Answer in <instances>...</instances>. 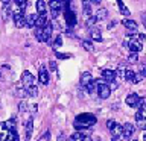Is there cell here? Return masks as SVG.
Returning <instances> with one entry per match:
<instances>
[{"instance_id":"7bdbcfd3","label":"cell","mask_w":146,"mask_h":141,"mask_svg":"<svg viewBox=\"0 0 146 141\" xmlns=\"http://www.w3.org/2000/svg\"><path fill=\"white\" fill-rule=\"evenodd\" d=\"M36 109H38V106H36V105H32V106H31V112H32V114H35V112H36Z\"/></svg>"},{"instance_id":"f546056e","label":"cell","mask_w":146,"mask_h":141,"mask_svg":"<svg viewBox=\"0 0 146 141\" xmlns=\"http://www.w3.org/2000/svg\"><path fill=\"white\" fill-rule=\"evenodd\" d=\"M105 17H107V9H105V8L99 9V11L96 12V18H98V20H104Z\"/></svg>"},{"instance_id":"7402d4cb","label":"cell","mask_w":146,"mask_h":141,"mask_svg":"<svg viewBox=\"0 0 146 141\" xmlns=\"http://www.w3.org/2000/svg\"><path fill=\"white\" fill-rule=\"evenodd\" d=\"M35 8H36V12L38 14H46V2L44 0H36Z\"/></svg>"},{"instance_id":"4fadbf2b","label":"cell","mask_w":146,"mask_h":141,"mask_svg":"<svg viewBox=\"0 0 146 141\" xmlns=\"http://www.w3.org/2000/svg\"><path fill=\"white\" fill-rule=\"evenodd\" d=\"M135 120L139 121V123L143 121V120H146V102L139 108V111H137V114H135Z\"/></svg>"},{"instance_id":"d590c367","label":"cell","mask_w":146,"mask_h":141,"mask_svg":"<svg viewBox=\"0 0 146 141\" xmlns=\"http://www.w3.org/2000/svg\"><path fill=\"white\" fill-rule=\"evenodd\" d=\"M55 55H56V58H58V59H68V58L72 56L70 53H59V52H56Z\"/></svg>"},{"instance_id":"d6a6232c","label":"cell","mask_w":146,"mask_h":141,"mask_svg":"<svg viewBox=\"0 0 146 141\" xmlns=\"http://www.w3.org/2000/svg\"><path fill=\"white\" fill-rule=\"evenodd\" d=\"M137 61H139V55H137V53H132V52H131V55L128 56V62H129V64H135Z\"/></svg>"},{"instance_id":"f907efd6","label":"cell","mask_w":146,"mask_h":141,"mask_svg":"<svg viewBox=\"0 0 146 141\" xmlns=\"http://www.w3.org/2000/svg\"><path fill=\"white\" fill-rule=\"evenodd\" d=\"M93 141H100V138H99V136H98V138H93Z\"/></svg>"},{"instance_id":"603a6c76","label":"cell","mask_w":146,"mask_h":141,"mask_svg":"<svg viewBox=\"0 0 146 141\" xmlns=\"http://www.w3.org/2000/svg\"><path fill=\"white\" fill-rule=\"evenodd\" d=\"M90 35H91V40H93V41H98V43L102 41V34H100L99 29H91Z\"/></svg>"},{"instance_id":"1f68e13d","label":"cell","mask_w":146,"mask_h":141,"mask_svg":"<svg viewBox=\"0 0 146 141\" xmlns=\"http://www.w3.org/2000/svg\"><path fill=\"white\" fill-rule=\"evenodd\" d=\"M27 94H29L31 97H36V96H38V88H36L35 85H34V86H31V88L27 90Z\"/></svg>"},{"instance_id":"4dcf8cb0","label":"cell","mask_w":146,"mask_h":141,"mask_svg":"<svg viewBox=\"0 0 146 141\" xmlns=\"http://www.w3.org/2000/svg\"><path fill=\"white\" fill-rule=\"evenodd\" d=\"M8 141H20V138H18V134H17V130H11V132H9Z\"/></svg>"},{"instance_id":"74e56055","label":"cell","mask_w":146,"mask_h":141,"mask_svg":"<svg viewBox=\"0 0 146 141\" xmlns=\"http://www.w3.org/2000/svg\"><path fill=\"white\" fill-rule=\"evenodd\" d=\"M98 21H99V20L96 18V15H93V17H90L88 20H87V24H88V26H93L94 23H98Z\"/></svg>"},{"instance_id":"83f0119b","label":"cell","mask_w":146,"mask_h":141,"mask_svg":"<svg viewBox=\"0 0 146 141\" xmlns=\"http://www.w3.org/2000/svg\"><path fill=\"white\" fill-rule=\"evenodd\" d=\"M62 45V36L61 35H58L56 38H55V41H53V44H52V47L56 50V49H59Z\"/></svg>"},{"instance_id":"f5cc1de1","label":"cell","mask_w":146,"mask_h":141,"mask_svg":"<svg viewBox=\"0 0 146 141\" xmlns=\"http://www.w3.org/2000/svg\"><path fill=\"white\" fill-rule=\"evenodd\" d=\"M0 77H2V73H0Z\"/></svg>"},{"instance_id":"5bb4252c","label":"cell","mask_w":146,"mask_h":141,"mask_svg":"<svg viewBox=\"0 0 146 141\" xmlns=\"http://www.w3.org/2000/svg\"><path fill=\"white\" fill-rule=\"evenodd\" d=\"M32 130H34V120L29 118L26 121V135H25V141H29L32 136Z\"/></svg>"},{"instance_id":"e0dca14e","label":"cell","mask_w":146,"mask_h":141,"mask_svg":"<svg viewBox=\"0 0 146 141\" xmlns=\"http://www.w3.org/2000/svg\"><path fill=\"white\" fill-rule=\"evenodd\" d=\"M82 14H84V17L88 20L90 17H93L91 15V5H90V2H84L82 3Z\"/></svg>"},{"instance_id":"d4e9b609","label":"cell","mask_w":146,"mask_h":141,"mask_svg":"<svg viewBox=\"0 0 146 141\" xmlns=\"http://www.w3.org/2000/svg\"><path fill=\"white\" fill-rule=\"evenodd\" d=\"M117 5H119V11L122 12V15H125V17L129 15V9L125 6V3H123L122 0H117Z\"/></svg>"},{"instance_id":"4316f807","label":"cell","mask_w":146,"mask_h":141,"mask_svg":"<svg viewBox=\"0 0 146 141\" xmlns=\"http://www.w3.org/2000/svg\"><path fill=\"white\" fill-rule=\"evenodd\" d=\"M82 47H84L87 52H93V50H94L93 43H91V41H88V40H84V41H82Z\"/></svg>"},{"instance_id":"ffe728a7","label":"cell","mask_w":146,"mask_h":141,"mask_svg":"<svg viewBox=\"0 0 146 141\" xmlns=\"http://www.w3.org/2000/svg\"><path fill=\"white\" fill-rule=\"evenodd\" d=\"M8 136H9V130L5 127L3 123H0V141H8Z\"/></svg>"},{"instance_id":"8d00e7d4","label":"cell","mask_w":146,"mask_h":141,"mask_svg":"<svg viewBox=\"0 0 146 141\" xmlns=\"http://www.w3.org/2000/svg\"><path fill=\"white\" fill-rule=\"evenodd\" d=\"M18 109H20V112H26V111H27V103H26V102H20V105H18Z\"/></svg>"},{"instance_id":"8992f818","label":"cell","mask_w":146,"mask_h":141,"mask_svg":"<svg viewBox=\"0 0 146 141\" xmlns=\"http://www.w3.org/2000/svg\"><path fill=\"white\" fill-rule=\"evenodd\" d=\"M70 6H72V5H70ZM70 6H67L66 9H64V17H66L67 26L68 27H73V26L76 24V15H75V12L72 11Z\"/></svg>"},{"instance_id":"ba28073f","label":"cell","mask_w":146,"mask_h":141,"mask_svg":"<svg viewBox=\"0 0 146 141\" xmlns=\"http://www.w3.org/2000/svg\"><path fill=\"white\" fill-rule=\"evenodd\" d=\"M134 132H135L134 125H131V123H125V125H123V138L129 140L131 136L134 135Z\"/></svg>"},{"instance_id":"bcb514c9","label":"cell","mask_w":146,"mask_h":141,"mask_svg":"<svg viewBox=\"0 0 146 141\" xmlns=\"http://www.w3.org/2000/svg\"><path fill=\"white\" fill-rule=\"evenodd\" d=\"M137 36H139V40H140V41H141V43H143V41H145V40H146V36H145V35H143V34H139V35H137Z\"/></svg>"},{"instance_id":"9a60e30c","label":"cell","mask_w":146,"mask_h":141,"mask_svg":"<svg viewBox=\"0 0 146 141\" xmlns=\"http://www.w3.org/2000/svg\"><path fill=\"white\" fill-rule=\"evenodd\" d=\"M43 30H44V40H46V43H50V38H52V32H53V26L50 24V23H47V24L43 27Z\"/></svg>"},{"instance_id":"484cf974","label":"cell","mask_w":146,"mask_h":141,"mask_svg":"<svg viewBox=\"0 0 146 141\" xmlns=\"http://www.w3.org/2000/svg\"><path fill=\"white\" fill-rule=\"evenodd\" d=\"M116 74H117V77L119 79H125L126 77V70H125V67L123 65H119V68H117V71H116Z\"/></svg>"},{"instance_id":"9c48e42d","label":"cell","mask_w":146,"mask_h":141,"mask_svg":"<svg viewBox=\"0 0 146 141\" xmlns=\"http://www.w3.org/2000/svg\"><path fill=\"white\" fill-rule=\"evenodd\" d=\"M102 77L105 79V82H114L116 80V77H117V74H116V71L114 70H110V68H107V70H102Z\"/></svg>"},{"instance_id":"277c9868","label":"cell","mask_w":146,"mask_h":141,"mask_svg":"<svg viewBox=\"0 0 146 141\" xmlns=\"http://www.w3.org/2000/svg\"><path fill=\"white\" fill-rule=\"evenodd\" d=\"M98 82V94H99V97L100 99H108L110 97V94H111V88H110V85L108 84H105L104 80H96Z\"/></svg>"},{"instance_id":"5b68a950","label":"cell","mask_w":146,"mask_h":141,"mask_svg":"<svg viewBox=\"0 0 146 141\" xmlns=\"http://www.w3.org/2000/svg\"><path fill=\"white\" fill-rule=\"evenodd\" d=\"M21 85L25 86L26 90H29L31 86L35 85V77L32 76L29 71H23V74H21Z\"/></svg>"},{"instance_id":"f1b7e54d","label":"cell","mask_w":146,"mask_h":141,"mask_svg":"<svg viewBox=\"0 0 146 141\" xmlns=\"http://www.w3.org/2000/svg\"><path fill=\"white\" fill-rule=\"evenodd\" d=\"M15 94L18 96V97H21V99H25L26 96H29V94H27V90L25 88V86H23V88H20V86H18L17 91H15Z\"/></svg>"},{"instance_id":"b9f144b4","label":"cell","mask_w":146,"mask_h":141,"mask_svg":"<svg viewBox=\"0 0 146 141\" xmlns=\"http://www.w3.org/2000/svg\"><path fill=\"white\" fill-rule=\"evenodd\" d=\"M140 74L146 77V65H140Z\"/></svg>"},{"instance_id":"c3c4849f","label":"cell","mask_w":146,"mask_h":141,"mask_svg":"<svg viewBox=\"0 0 146 141\" xmlns=\"http://www.w3.org/2000/svg\"><path fill=\"white\" fill-rule=\"evenodd\" d=\"M88 2H90V3H94V5H99L102 0H88Z\"/></svg>"},{"instance_id":"3957f363","label":"cell","mask_w":146,"mask_h":141,"mask_svg":"<svg viewBox=\"0 0 146 141\" xmlns=\"http://www.w3.org/2000/svg\"><path fill=\"white\" fill-rule=\"evenodd\" d=\"M125 102H126L128 106H131V108H140L141 105L146 102V100H145V99H140L139 94L132 93V94H128V97H126Z\"/></svg>"},{"instance_id":"7a4b0ae2","label":"cell","mask_w":146,"mask_h":141,"mask_svg":"<svg viewBox=\"0 0 146 141\" xmlns=\"http://www.w3.org/2000/svg\"><path fill=\"white\" fill-rule=\"evenodd\" d=\"M23 12L25 11H21L20 8L14 9V12H12V20H14V23H15L17 27H26V17H25Z\"/></svg>"},{"instance_id":"681fc988","label":"cell","mask_w":146,"mask_h":141,"mask_svg":"<svg viewBox=\"0 0 146 141\" xmlns=\"http://www.w3.org/2000/svg\"><path fill=\"white\" fill-rule=\"evenodd\" d=\"M58 141H66V136H64V135L61 134V135L58 136Z\"/></svg>"},{"instance_id":"7c38bea8","label":"cell","mask_w":146,"mask_h":141,"mask_svg":"<svg viewBox=\"0 0 146 141\" xmlns=\"http://www.w3.org/2000/svg\"><path fill=\"white\" fill-rule=\"evenodd\" d=\"M122 24L125 26L128 30H129V34H132V32L135 34L137 27H139V24H137V23H135L134 20H123V21H122Z\"/></svg>"},{"instance_id":"f35d334b","label":"cell","mask_w":146,"mask_h":141,"mask_svg":"<svg viewBox=\"0 0 146 141\" xmlns=\"http://www.w3.org/2000/svg\"><path fill=\"white\" fill-rule=\"evenodd\" d=\"M143 79H145V77L141 76L140 73H137V74H135V77H134V82H132V84H139V82H141Z\"/></svg>"},{"instance_id":"836d02e7","label":"cell","mask_w":146,"mask_h":141,"mask_svg":"<svg viewBox=\"0 0 146 141\" xmlns=\"http://www.w3.org/2000/svg\"><path fill=\"white\" fill-rule=\"evenodd\" d=\"M135 74H137V73H134L132 70H126V77H125V79H126V80H129V82H134Z\"/></svg>"},{"instance_id":"e575fe53","label":"cell","mask_w":146,"mask_h":141,"mask_svg":"<svg viewBox=\"0 0 146 141\" xmlns=\"http://www.w3.org/2000/svg\"><path fill=\"white\" fill-rule=\"evenodd\" d=\"M14 2L18 5V8H20L21 11H25V9L27 8V2H26V0H14Z\"/></svg>"},{"instance_id":"6da1fadb","label":"cell","mask_w":146,"mask_h":141,"mask_svg":"<svg viewBox=\"0 0 146 141\" xmlns=\"http://www.w3.org/2000/svg\"><path fill=\"white\" fill-rule=\"evenodd\" d=\"M75 127L78 130L81 129H85V127H91L96 125V117L93 114H79L76 118H75Z\"/></svg>"},{"instance_id":"d6986e66","label":"cell","mask_w":146,"mask_h":141,"mask_svg":"<svg viewBox=\"0 0 146 141\" xmlns=\"http://www.w3.org/2000/svg\"><path fill=\"white\" fill-rule=\"evenodd\" d=\"M3 125H5V127H6V129L9 130V132H11V130H15V126H17V120H15V118H9V120H6V121H5L3 123Z\"/></svg>"},{"instance_id":"52a82bcc","label":"cell","mask_w":146,"mask_h":141,"mask_svg":"<svg viewBox=\"0 0 146 141\" xmlns=\"http://www.w3.org/2000/svg\"><path fill=\"white\" fill-rule=\"evenodd\" d=\"M110 132H111L113 141H120V140L123 138V126L119 125V123H116V125H114V127H113Z\"/></svg>"},{"instance_id":"db71d44e","label":"cell","mask_w":146,"mask_h":141,"mask_svg":"<svg viewBox=\"0 0 146 141\" xmlns=\"http://www.w3.org/2000/svg\"><path fill=\"white\" fill-rule=\"evenodd\" d=\"M134 141H137V140H134Z\"/></svg>"},{"instance_id":"60d3db41","label":"cell","mask_w":146,"mask_h":141,"mask_svg":"<svg viewBox=\"0 0 146 141\" xmlns=\"http://www.w3.org/2000/svg\"><path fill=\"white\" fill-rule=\"evenodd\" d=\"M49 68H50L52 71H56V62L50 61V62H49Z\"/></svg>"},{"instance_id":"2e32d148","label":"cell","mask_w":146,"mask_h":141,"mask_svg":"<svg viewBox=\"0 0 146 141\" xmlns=\"http://www.w3.org/2000/svg\"><path fill=\"white\" fill-rule=\"evenodd\" d=\"M36 18H38V14H31V15L26 17V27H35L36 26Z\"/></svg>"},{"instance_id":"7dc6e473","label":"cell","mask_w":146,"mask_h":141,"mask_svg":"<svg viewBox=\"0 0 146 141\" xmlns=\"http://www.w3.org/2000/svg\"><path fill=\"white\" fill-rule=\"evenodd\" d=\"M141 21H143V24H145V27H146V14H143V15H141Z\"/></svg>"},{"instance_id":"816d5d0a","label":"cell","mask_w":146,"mask_h":141,"mask_svg":"<svg viewBox=\"0 0 146 141\" xmlns=\"http://www.w3.org/2000/svg\"><path fill=\"white\" fill-rule=\"evenodd\" d=\"M143 141H146V134L143 135Z\"/></svg>"},{"instance_id":"f6af8a7d","label":"cell","mask_w":146,"mask_h":141,"mask_svg":"<svg viewBox=\"0 0 146 141\" xmlns=\"http://www.w3.org/2000/svg\"><path fill=\"white\" fill-rule=\"evenodd\" d=\"M47 138H50V132H46V134H44V136H43L41 140H43V141H46Z\"/></svg>"},{"instance_id":"ac0fdd59","label":"cell","mask_w":146,"mask_h":141,"mask_svg":"<svg viewBox=\"0 0 146 141\" xmlns=\"http://www.w3.org/2000/svg\"><path fill=\"white\" fill-rule=\"evenodd\" d=\"M47 24V15L46 14H38V18H36V26L35 27H44Z\"/></svg>"},{"instance_id":"44dd1931","label":"cell","mask_w":146,"mask_h":141,"mask_svg":"<svg viewBox=\"0 0 146 141\" xmlns=\"http://www.w3.org/2000/svg\"><path fill=\"white\" fill-rule=\"evenodd\" d=\"M35 38L40 41V43H46V40H44V30H43V27H35Z\"/></svg>"},{"instance_id":"8fae6325","label":"cell","mask_w":146,"mask_h":141,"mask_svg":"<svg viewBox=\"0 0 146 141\" xmlns=\"http://www.w3.org/2000/svg\"><path fill=\"white\" fill-rule=\"evenodd\" d=\"M91 82H93V77H91V74L88 71H85V73H82L81 74V86H84V88H87Z\"/></svg>"},{"instance_id":"cb8c5ba5","label":"cell","mask_w":146,"mask_h":141,"mask_svg":"<svg viewBox=\"0 0 146 141\" xmlns=\"http://www.w3.org/2000/svg\"><path fill=\"white\" fill-rule=\"evenodd\" d=\"M68 141H85V135L82 134V132H75L73 135H70V138H68Z\"/></svg>"},{"instance_id":"ab89813d","label":"cell","mask_w":146,"mask_h":141,"mask_svg":"<svg viewBox=\"0 0 146 141\" xmlns=\"http://www.w3.org/2000/svg\"><path fill=\"white\" fill-rule=\"evenodd\" d=\"M114 125H116V121H114V120H108V121H107V127H108L110 130L114 127Z\"/></svg>"},{"instance_id":"30bf717a","label":"cell","mask_w":146,"mask_h":141,"mask_svg":"<svg viewBox=\"0 0 146 141\" xmlns=\"http://www.w3.org/2000/svg\"><path fill=\"white\" fill-rule=\"evenodd\" d=\"M38 80H40L43 85H47V84H49V73H47V70H46V67H44V65H41V67H40Z\"/></svg>"},{"instance_id":"ee69618b","label":"cell","mask_w":146,"mask_h":141,"mask_svg":"<svg viewBox=\"0 0 146 141\" xmlns=\"http://www.w3.org/2000/svg\"><path fill=\"white\" fill-rule=\"evenodd\" d=\"M140 127L143 130H146V120H143V121H140Z\"/></svg>"}]
</instances>
